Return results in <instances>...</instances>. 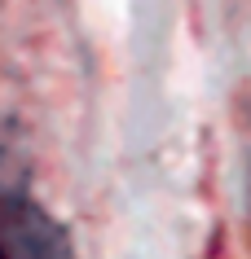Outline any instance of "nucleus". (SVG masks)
Wrapping results in <instances>:
<instances>
[{
  "mask_svg": "<svg viewBox=\"0 0 251 259\" xmlns=\"http://www.w3.org/2000/svg\"><path fill=\"white\" fill-rule=\"evenodd\" d=\"M0 259H75L62 224L27 193L9 137H0Z\"/></svg>",
  "mask_w": 251,
  "mask_h": 259,
  "instance_id": "obj_1",
  "label": "nucleus"
}]
</instances>
